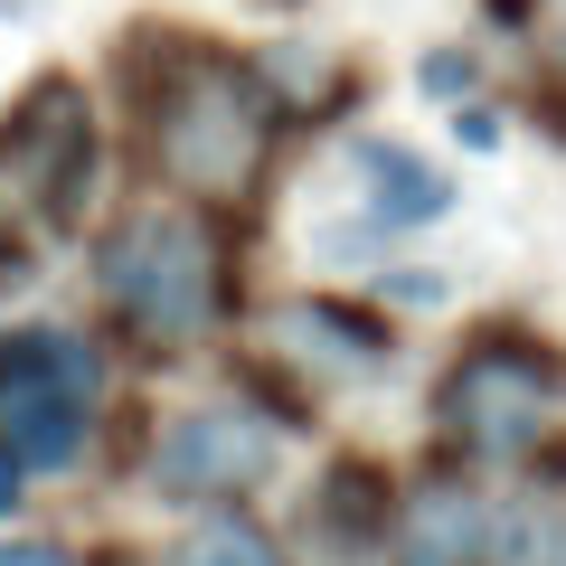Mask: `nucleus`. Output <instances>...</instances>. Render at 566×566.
Instances as JSON below:
<instances>
[{"label":"nucleus","mask_w":566,"mask_h":566,"mask_svg":"<svg viewBox=\"0 0 566 566\" xmlns=\"http://www.w3.org/2000/svg\"><path fill=\"white\" fill-rule=\"evenodd\" d=\"M387 520H397V472L378 453H331L303 501V528L331 566H387Z\"/></svg>","instance_id":"obj_10"},{"label":"nucleus","mask_w":566,"mask_h":566,"mask_svg":"<svg viewBox=\"0 0 566 566\" xmlns=\"http://www.w3.org/2000/svg\"><path fill=\"white\" fill-rule=\"evenodd\" d=\"M557 10H566V0H557Z\"/></svg>","instance_id":"obj_21"},{"label":"nucleus","mask_w":566,"mask_h":566,"mask_svg":"<svg viewBox=\"0 0 566 566\" xmlns=\"http://www.w3.org/2000/svg\"><path fill=\"white\" fill-rule=\"evenodd\" d=\"M85 264H95V312L114 349L170 368L199 359L227 322H237V245H227V208L199 199H142L85 227Z\"/></svg>","instance_id":"obj_2"},{"label":"nucleus","mask_w":566,"mask_h":566,"mask_svg":"<svg viewBox=\"0 0 566 566\" xmlns=\"http://www.w3.org/2000/svg\"><path fill=\"white\" fill-rule=\"evenodd\" d=\"M424 424H434L444 463L520 472L566 424V349L528 322H472L424 387Z\"/></svg>","instance_id":"obj_3"},{"label":"nucleus","mask_w":566,"mask_h":566,"mask_svg":"<svg viewBox=\"0 0 566 566\" xmlns=\"http://www.w3.org/2000/svg\"><path fill=\"white\" fill-rule=\"evenodd\" d=\"M510 123H520V114H510V104H491V95H463V104H453V142H463V151H501Z\"/></svg>","instance_id":"obj_16"},{"label":"nucleus","mask_w":566,"mask_h":566,"mask_svg":"<svg viewBox=\"0 0 566 566\" xmlns=\"http://www.w3.org/2000/svg\"><path fill=\"white\" fill-rule=\"evenodd\" d=\"M557 95H566V10H557Z\"/></svg>","instance_id":"obj_20"},{"label":"nucleus","mask_w":566,"mask_h":566,"mask_svg":"<svg viewBox=\"0 0 566 566\" xmlns=\"http://www.w3.org/2000/svg\"><path fill=\"white\" fill-rule=\"evenodd\" d=\"M387 245H397V237H387L378 218H359V208H340V218H322V227H312V255H322L331 274H340V264L359 274V264H378Z\"/></svg>","instance_id":"obj_13"},{"label":"nucleus","mask_w":566,"mask_h":566,"mask_svg":"<svg viewBox=\"0 0 566 566\" xmlns=\"http://www.w3.org/2000/svg\"><path fill=\"white\" fill-rule=\"evenodd\" d=\"M0 208L29 237H85L104 218V104L76 66H48L0 114Z\"/></svg>","instance_id":"obj_5"},{"label":"nucleus","mask_w":566,"mask_h":566,"mask_svg":"<svg viewBox=\"0 0 566 566\" xmlns=\"http://www.w3.org/2000/svg\"><path fill=\"white\" fill-rule=\"evenodd\" d=\"M444 293H453V283L434 274V264H378V283H368V303H378V312H434Z\"/></svg>","instance_id":"obj_15"},{"label":"nucleus","mask_w":566,"mask_h":566,"mask_svg":"<svg viewBox=\"0 0 566 566\" xmlns=\"http://www.w3.org/2000/svg\"><path fill=\"white\" fill-rule=\"evenodd\" d=\"M245 66H255V85H264V104H274L283 142H293V133H322L340 104H359V57H340V48H322V39L245 48Z\"/></svg>","instance_id":"obj_11"},{"label":"nucleus","mask_w":566,"mask_h":566,"mask_svg":"<svg viewBox=\"0 0 566 566\" xmlns=\"http://www.w3.org/2000/svg\"><path fill=\"white\" fill-rule=\"evenodd\" d=\"M491 501L463 463L397 482V520H387V566H491Z\"/></svg>","instance_id":"obj_8"},{"label":"nucleus","mask_w":566,"mask_h":566,"mask_svg":"<svg viewBox=\"0 0 566 566\" xmlns=\"http://www.w3.org/2000/svg\"><path fill=\"white\" fill-rule=\"evenodd\" d=\"M29 491H39V482H20V472L0 463V528H20V520H29Z\"/></svg>","instance_id":"obj_18"},{"label":"nucleus","mask_w":566,"mask_h":566,"mask_svg":"<svg viewBox=\"0 0 566 566\" xmlns=\"http://www.w3.org/2000/svg\"><path fill=\"white\" fill-rule=\"evenodd\" d=\"M114 349L76 322H0V463L20 482H66L104 444Z\"/></svg>","instance_id":"obj_4"},{"label":"nucleus","mask_w":566,"mask_h":566,"mask_svg":"<svg viewBox=\"0 0 566 566\" xmlns=\"http://www.w3.org/2000/svg\"><path fill=\"white\" fill-rule=\"evenodd\" d=\"M114 95L142 161L170 199L245 208L283 151V123L264 104L237 39H208L189 20H133L114 29Z\"/></svg>","instance_id":"obj_1"},{"label":"nucleus","mask_w":566,"mask_h":566,"mask_svg":"<svg viewBox=\"0 0 566 566\" xmlns=\"http://www.w3.org/2000/svg\"><path fill=\"white\" fill-rule=\"evenodd\" d=\"M161 566H293V547H283L255 510H199V520L170 538Z\"/></svg>","instance_id":"obj_12"},{"label":"nucleus","mask_w":566,"mask_h":566,"mask_svg":"<svg viewBox=\"0 0 566 566\" xmlns=\"http://www.w3.org/2000/svg\"><path fill=\"white\" fill-rule=\"evenodd\" d=\"M0 566H85V547L39 538V528H0Z\"/></svg>","instance_id":"obj_17"},{"label":"nucleus","mask_w":566,"mask_h":566,"mask_svg":"<svg viewBox=\"0 0 566 566\" xmlns=\"http://www.w3.org/2000/svg\"><path fill=\"white\" fill-rule=\"evenodd\" d=\"M85 566H151L142 547H123V538H104V547H85Z\"/></svg>","instance_id":"obj_19"},{"label":"nucleus","mask_w":566,"mask_h":566,"mask_svg":"<svg viewBox=\"0 0 566 566\" xmlns=\"http://www.w3.org/2000/svg\"><path fill=\"white\" fill-rule=\"evenodd\" d=\"M255 340L283 378H312V387H378L397 368V322H387L368 293H274L255 312Z\"/></svg>","instance_id":"obj_7"},{"label":"nucleus","mask_w":566,"mask_h":566,"mask_svg":"<svg viewBox=\"0 0 566 566\" xmlns=\"http://www.w3.org/2000/svg\"><path fill=\"white\" fill-rule=\"evenodd\" d=\"M472 85H482L472 39H444V48H424V57H416V95H424V104H463Z\"/></svg>","instance_id":"obj_14"},{"label":"nucleus","mask_w":566,"mask_h":566,"mask_svg":"<svg viewBox=\"0 0 566 566\" xmlns=\"http://www.w3.org/2000/svg\"><path fill=\"white\" fill-rule=\"evenodd\" d=\"M283 472V424L255 397H189L161 416L151 453H142V491L180 520L199 510H245Z\"/></svg>","instance_id":"obj_6"},{"label":"nucleus","mask_w":566,"mask_h":566,"mask_svg":"<svg viewBox=\"0 0 566 566\" xmlns=\"http://www.w3.org/2000/svg\"><path fill=\"white\" fill-rule=\"evenodd\" d=\"M340 170H349V208L378 218L387 237H424V227H444L463 208V180L444 161H424L416 142H397V133H349Z\"/></svg>","instance_id":"obj_9"}]
</instances>
